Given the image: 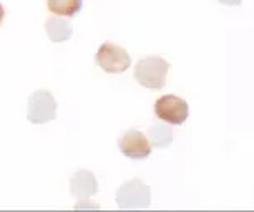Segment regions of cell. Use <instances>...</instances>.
<instances>
[{
	"mask_svg": "<svg viewBox=\"0 0 254 212\" xmlns=\"http://www.w3.org/2000/svg\"><path fill=\"white\" fill-rule=\"evenodd\" d=\"M117 204L123 211H141L151 204V189L141 179H131L117 191Z\"/></svg>",
	"mask_w": 254,
	"mask_h": 212,
	"instance_id": "cell-2",
	"label": "cell"
},
{
	"mask_svg": "<svg viewBox=\"0 0 254 212\" xmlns=\"http://www.w3.org/2000/svg\"><path fill=\"white\" fill-rule=\"evenodd\" d=\"M170 63L161 56H145L135 66V80L145 88L161 90L166 85Z\"/></svg>",
	"mask_w": 254,
	"mask_h": 212,
	"instance_id": "cell-1",
	"label": "cell"
},
{
	"mask_svg": "<svg viewBox=\"0 0 254 212\" xmlns=\"http://www.w3.org/2000/svg\"><path fill=\"white\" fill-rule=\"evenodd\" d=\"M45 30L49 33L50 40L55 43L70 40L71 35H73V27H71V23L60 17H50L45 23Z\"/></svg>",
	"mask_w": 254,
	"mask_h": 212,
	"instance_id": "cell-8",
	"label": "cell"
},
{
	"mask_svg": "<svg viewBox=\"0 0 254 212\" xmlns=\"http://www.w3.org/2000/svg\"><path fill=\"white\" fill-rule=\"evenodd\" d=\"M216 2L223 3V5L236 7V5H241V2H243V0H216Z\"/></svg>",
	"mask_w": 254,
	"mask_h": 212,
	"instance_id": "cell-11",
	"label": "cell"
},
{
	"mask_svg": "<svg viewBox=\"0 0 254 212\" xmlns=\"http://www.w3.org/2000/svg\"><path fill=\"white\" fill-rule=\"evenodd\" d=\"M70 192L76 199H88L98 192V181L88 169H78L70 179Z\"/></svg>",
	"mask_w": 254,
	"mask_h": 212,
	"instance_id": "cell-7",
	"label": "cell"
},
{
	"mask_svg": "<svg viewBox=\"0 0 254 212\" xmlns=\"http://www.w3.org/2000/svg\"><path fill=\"white\" fill-rule=\"evenodd\" d=\"M118 148L130 159H146L151 154V144L140 129H128L118 139Z\"/></svg>",
	"mask_w": 254,
	"mask_h": 212,
	"instance_id": "cell-6",
	"label": "cell"
},
{
	"mask_svg": "<svg viewBox=\"0 0 254 212\" xmlns=\"http://www.w3.org/2000/svg\"><path fill=\"white\" fill-rule=\"evenodd\" d=\"M97 63L107 73H123L131 66V58L125 48L107 42L98 48Z\"/></svg>",
	"mask_w": 254,
	"mask_h": 212,
	"instance_id": "cell-5",
	"label": "cell"
},
{
	"mask_svg": "<svg viewBox=\"0 0 254 212\" xmlns=\"http://www.w3.org/2000/svg\"><path fill=\"white\" fill-rule=\"evenodd\" d=\"M3 17H5V10H3L2 3H0V25H2V22H3Z\"/></svg>",
	"mask_w": 254,
	"mask_h": 212,
	"instance_id": "cell-12",
	"label": "cell"
},
{
	"mask_svg": "<svg viewBox=\"0 0 254 212\" xmlns=\"http://www.w3.org/2000/svg\"><path fill=\"white\" fill-rule=\"evenodd\" d=\"M57 116V101L54 95L47 90L33 91L28 98L27 119L32 124H45L50 123Z\"/></svg>",
	"mask_w": 254,
	"mask_h": 212,
	"instance_id": "cell-3",
	"label": "cell"
},
{
	"mask_svg": "<svg viewBox=\"0 0 254 212\" xmlns=\"http://www.w3.org/2000/svg\"><path fill=\"white\" fill-rule=\"evenodd\" d=\"M155 114L161 121L180 126V124H183L190 116V106L183 98H180V96L165 95L156 100Z\"/></svg>",
	"mask_w": 254,
	"mask_h": 212,
	"instance_id": "cell-4",
	"label": "cell"
},
{
	"mask_svg": "<svg viewBox=\"0 0 254 212\" xmlns=\"http://www.w3.org/2000/svg\"><path fill=\"white\" fill-rule=\"evenodd\" d=\"M83 0H47V8L62 17H73L80 12Z\"/></svg>",
	"mask_w": 254,
	"mask_h": 212,
	"instance_id": "cell-9",
	"label": "cell"
},
{
	"mask_svg": "<svg viewBox=\"0 0 254 212\" xmlns=\"http://www.w3.org/2000/svg\"><path fill=\"white\" fill-rule=\"evenodd\" d=\"M173 143V129L168 124L156 123L150 128V144L151 148L165 149Z\"/></svg>",
	"mask_w": 254,
	"mask_h": 212,
	"instance_id": "cell-10",
	"label": "cell"
}]
</instances>
